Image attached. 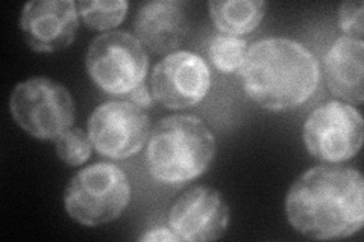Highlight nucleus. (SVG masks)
Wrapping results in <instances>:
<instances>
[{"instance_id": "nucleus-6", "label": "nucleus", "mask_w": 364, "mask_h": 242, "mask_svg": "<svg viewBox=\"0 0 364 242\" xmlns=\"http://www.w3.org/2000/svg\"><path fill=\"white\" fill-rule=\"evenodd\" d=\"M85 65L97 88L111 96H124L143 84L149 56L132 33L109 31L90 43Z\"/></svg>"}, {"instance_id": "nucleus-1", "label": "nucleus", "mask_w": 364, "mask_h": 242, "mask_svg": "<svg viewBox=\"0 0 364 242\" xmlns=\"http://www.w3.org/2000/svg\"><path fill=\"white\" fill-rule=\"evenodd\" d=\"M290 226L316 241L345 239L364 224V179L355 168L317 165L293 182L286 197Z\"/></svg>"}, {"instance_id": "nucleus-16", "label": "nucleus", "mask_w": 364, "mask_h": 242, "mask_svg": "<svg viewBox=\"0 0 364 242\" xmlns=\"http://www.w3.org/2000/svg\"><path fill=\"white\" fill-rule=\"evenodd\" d=\"M247 53V43L240 37L218 35L210 43L208 57L219 72L230 75L240 72Z\"/></svg>"}, {"instance_id": "nucleus-8", "label": "nucleus", "mask_w": 364, "mask_h": 242, "mask_svg": "<svg viewBox=\"0 0 364 242\" xmlns=\"http://www.w3.org/2000/svg\"><path fill=\"white\" fill-rule=\"evenodd\" d=\"M87 133L102 156L128 159L144 147L151 133V119L132 101L109 100L91 112Z\"/></svg>"}, {"instance_id": "nucleus-13", "label": "nucleus", "mask_w": 364, "mask_h": 242, "mask_svg": "<svg viewBox=\"0 0 364 242\" xmlns=\"http://www.w3.org/2000/svg\"><path fill=\"white\" fill-rule=\"evenodd\" d=\"M325 75L331 93L348 105L364 101V43L338 37L325 56Z\"/></svg>"}, {"instance_id": "nucleus-9", "label": "nucleus", "mask_w": 364, "mask_h": 242, "mask_svg": "<svg viewBox=\"0 0 364 242\" xmlns=\"http://www.w3.org/2000/svg\"><path fill=\"white\" fill-rule=\"evenodd\" d=\"M211 88V72L199 55L178 50L159 61L151 76L154 100L167 109H187L199 105Z\"/></svg>"}, {"instance_id": "nucleus-20", "label": "nucleus", "mask_w": 364, "mask_h": 242, "mask_svg": "<svg viewBox=\"0 0 364 242\" xmlns=\"http://www.w3.org/2000/svg\"><path fill=\"white\" fill-rule=\"evenodd\" d=\"M129 101H132L134 105H136L141 109H146V108H151L152 103H154V96L149 91V88H147L144 85V82L141 85H139L136 88H134L131 93H129Z\"/></svg>"}, {"instance_id": "nucleus-3", "label": "nucleus", "mask_w": 364, "mask_h": 242, "mask_svg": "<svg viewBox=\"0 0 364 242\" xmlns=\"http://www.w3.org/2000/svg\"><path fill=\"white\" fill-rule=\"evenodd\" d=\"M215 156V138L202 119L176 114L159 121L146 147L151 176L164 185L179 187L198 179Z\"/></svg>"}, {"instance_id": "nucleus-17", "label": "nucleus", "mask_w": 364, "mask_h": 242, "mask_svg": "<svg viewBox=\"0 0 364 242\" xmlns=\"http://www.w3.org/2000/svg\"><path fill=\"white\" fill-rule=\"evenodd\" d=\"M93 148L88 133L79 128L68 129L55 141L56 155L64 164L70 167L84 165L90 159Z\"/></svg>"}, {"instance_id": "nucleus-18", "label": "nucleus", "mask_w": 364, "mask_h": 242, "mask_svg": "<svg viewBox=\"0 0 364 242\" xmlns=\"http://www.w3.org/2000/svg\"><path fill=\"white\" fill-rule=\"evenodd\" d=\"M338 28L346 37L363 40L364 32V4L345 2L338 9Z\"/></svg>"}, {"instance_id": "nucleus-19", "label": "nucleus", "mask_w": 364, "mask_h": 242, "mask_svg": "<svg viewBox=\"0 0 364 242\" xmlns=\"http://www.w3.org/2000/svg\"><path fill=\"white\" fill-rule=\"evenodd\" d=\"M139 241L141 242H178L181 241L172 229L167 227H156V229H151L149 232L143 233Z\"/></svg>"}, {"instance_id": "nucleus-2", "label": "nucleus", "mask_w": 364, "mask_h": 242, "mask_svg": "<svg viewBox=\"0 0 364 242\" xmlns=\"http://www.w3.org/2000/svg\"><path fill=\"white\" fill-rule=\"evenodd\" d=\"M240 76L250 100L266 111L284 112L313 96L321 80V67L302 43L264 38L247 49Z\"/></svg>"}, {"instance_id": "nucleus-10", "label": "nucleus", "mask_w": 364, "mask_h": 242, "mask_svg": "<svg viewBox=\"0 0 364 242\" xmlns=\"http://www.w3.org/2000/svg\"><path fill=\"white\" fill-rule=\"evenodd\" d=\"M230 226V207L220 191L195 187L186 191L168 212V227L187 242L220 239Z\"/></svg>"}, {"instance_id": "nucleus-14", "label": "nucleus", "mask_w": 364, "mask_h": 242, "mask_svg": "<svg viewBox=\"0 0 364 242\" xmlns=\"http://www.w3.org/2000/svg\"><path fill=\"white\" fill-rule=\"evenodd\" d=\"M210 17L225 35L240 37L255 31L263 21L267 4L263 0H213Z\"/></svg>"}, {"instance_id": "nucleus-12", "label": "nucleus", "mask_w": 364, "mask_h": 242, "mask_svg": "<svg viewBox=\"0 0 364 242\" xmlns=\"http://www.w3.org/2000/svg\"><path fill=\"white\" fill-rule=\"evenodd\" d=\"M190 29L187 4L179 0H154L135 16V37L155 55L172 53L184 43Z\"/></svg>"}, {"instance_id": "nucleus-11", "label": "nucleus", "mask_w": 364, "mask_h": 242, "mask_svg": "<svg viewBox=\"0 0 364 242\" xmlns=\"http://www.w3.org/2000/svg\"><path fill=\"white\" fill-rule=\"evenodd\" d=\"M73 0H33L21 9L20 29L33 52L53 53L70 45L79 29Z\"/></svg>"}, {"instance_id": "nucleus-15", "label": "nucleus", "mask_w": 364, "mask_h": 242, "mask_svg": "<svg viewBox=\"0 0 364 242\" xmlns=\"http://www.w3.org/2000/svg\"><path fill=\"white\" fill-rule=\"evenodd\" d=\"M128 8L127 0H82L77 4L79 17L95 31H111L122 25Z\"/></svg>"}, {"instance_id": "nucleus-4", "label": "nucleus", "mask_w": 364, "mask_h": 242, "mask_svg": "<svg viewBox=\"0 0 364 242\" xmlns=\"http://www.w3.org/2000/svg\"><path fill=\"white\" fill-rule=\"evenodd\" d=\"M129 179L119 165L96 163L79 170L64 189V209L76 223L97 227L116 221L131 202Z\"/></svg>"}, {"instance_id": "nucleus-7", "label": "nucleus", "mask_w": 364, "mask_h": 242, "mask_svg": "<svg viewBox=\"0 0 364 242\" xmlns=\"http://www.w3.org/2000/svg\"><path fill=\"white\" fill-rule=\"evenodd\" d=\"M302 138L306 152L317 160L326 164L346 163L361 150L363 115L341 100L326 101L306 117Z\"/></svg>"}, {"instance_id": "nucleus-5", "label": "nucleus", "mask_w": 364, "mask_h": 242, "mask_svg": "<svg viewBox=\"0 0 364 242\" xmlns=\"http://www.w3.org/2000/svg\"><path fill=\"white\" fill-rule=\"evenodd\" d=\"M9 112L21 131L40 141H56L76 120L70 91L44 76L16 85L9 97Z\"/></svg>"}]
</instances>
